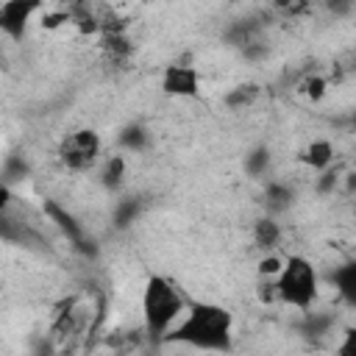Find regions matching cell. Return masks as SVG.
<instances>
[{"label":"cell","instance_id":"1","mask_svg":"<svg viewBox=\"0 0 356 356\" xmlns=\"http://www.w3.org/2000/svg\"><path fill=\"white\" fill-rule=\"evenodd\" d=\"M167 342H181L197 350H231L234 314L211 300H189L186 312L164 334Z\"/></svg>","mask_w":356,"mask_h":356},{"label":"cell","instance_id":"2","mask_svg":"<svg viewBox=\"0 0 356 356\" xmlns=\"http://www.w3.org/2000/svg\"><path fill=\"white\" fill-rule=\"evenodd\" d=\"M186 298L184 292L167 278V275H147L145 289H142V323L145 331L153 339H164V334L175 325V320L186 312Z\"/></svg>","mask_w":356,"mask_h":356},{"label":"cell","instance_id":"3","mask_svg":"<svg viewBox=\"0 0 356 356\" xmlns=\"http://www.w3.org/2000/svg\"><path fill=\"white\" fill-rule=\"evenodd\" d=\"M275 284V298L284 303V306H292L298 312H309L320 295V275H317V267L300 256V253H292L284 259L278 275L273 278Z\"/></svg>","mask_w":356,"mask_h":356},{"label":"cell","instance_id":"4","mask_svg":"<svg viewBox=\"0 0 356 356\" xmlns=\"http://www.w3.org/2000/svg\"><path fill=\"white\" fill-rule=\"evenodd\" d=\"M56 156H58V164L70 172H78V175L92 172L100 164L103 139L95 128H75V131H70L58 139Z\"/></svg>","mask_w":356,"mask_h":356},{"label":"cell","instance_id":"5","mask_svg":"<svg viewBox=\"0 0 356 356\" xmlns=\"http://www.w3.org/2000/svg\"><path fill=\"white\" fill-rule=\"evenodd\" d=\"M159 89H161V95H167V97L192 100V97H200L203 78H200L197 67L184 64V61H172V64H167V67L161 70V75H159Z\"/></svg>","mask_w":356,"mask_h":356},{"label":"cell","instance_id":"6","mask_svg":"<svg viewBox=\"0 0 356 356\" xmlns=\"http://www.w3.org/2000/svg\"><path fill=\"white\" fill-rule=\"evenodd\" d=\"M44 8V0H0V33L22 42L31 19Z\"/></svg>","mask_w":356,"mask_h":356},{"label":"cell","instance_id":"7","mask_svg":"<svg viewBox=\"0 0 356 356\" xmlns=\"http://www.w3.org/2000/svg\"><path fill=\"white\" fill-rule=\"evenodd\" d=\"M334 145H331V139H323V136H317V139H312V142H306L300 150H298V164H303L306 170H312V172H325L331 164H334Z\"/></svg>","mask_w":356,"mask_h":356},{"label":"cell","instance_id":"8","mask_svg":"<svg viewBox=\"0 0 356 356\" xmlns=\"http://www.w3.org/2000/svg\"><path fill=\"white\" fill-rule=\"evenodd\" d=\"M128 175V159L125 153H114L108 159H100L97 164V181L106 192H120V186L125 184Z\"/></svg>","mask_w":356,"mask_h":356},{"label":"cell","instance_id":"9","mask_svg":"<svg viewBox=\"0 0 356 356\" xmlns=\"http://www.w3.org/2000/svg\"><path fill=\"white\" fill-rule=\"evenodd\" d=\"M281 236H284V231H281V225L273 217H259L253 222V242H256L259 250L267 253V250L278 248L281 245Z\"/></svg>","mask_w":356,"mask_h":356},{"label":"cell","instance_id":"10","mask_svg":"<svg viewBox=\"0 0 356 356\" xmlns=\"http://www.w3.org/2000/svg\"><path fill=\"white\" fill-rule=\"evenodd\" d=\"M117 142H120V147H122L125 153H142V150L150 145V131H147L142 122H128V125L120 131Z\"/></svg>","mask_w":356,"mask_h":356},{"label":"cell","instance_id":"11","mask_svg":"<svg viewBox=\"0 0 356 356\" xmlns=\"http://www.w3.org/2000/svg\"><path fill=\"white\" fill-rule=\"evenodd\" d=\"M242 167H245V172H248L250 178H261V175L267 172V167H270V147H267V145L250 147L248 156H245V161H242Z\"/></svg>","mask_w":356,"mask_h":356},{"label":"cell","instance_id":"12","mask_svg":"<svg viewBox=\"0 0 356 356\" xmlns=\"http://www.w3.org/2000/svg\"><path fill=\"white\" fill-rule=\"evenodd\" d=\"M298 92L306 97V100H312V103H320L325 95H328V81L323 78V75H306L300 83H298Z\"/></svg>","mask_w":356,"mask_h":356},{"label":"cell","instance_id":"13","mask_svg":"<svg viewBox=\"0 0 356 356\" xmlns=\"http://www.w3.org/2000/svg\"><path fill=\"white\" fill-rule=\"evenodd\" d=\"M334 284L339 289V295H345L348 300H356V264H342L334 270Z\"/></svg>","mask_w":356,"mask_h":356},{"label":"cell","instance_id":"14","mask_svg":"<svg viewBox=\"0 0 356 356\" xmlns=\"http://www.w3.org/2000/svg\"><path fill=\"white\" fill-rule=\"evenodd\" d=\"M256 95H259V86H253V83H239V86H234V89L225 95V103H228L231 108H242V106H250V103L256 100Z\"/></svg>","mask_w":356,"mask_h":356},{"label":"cell","instance_id":"15","mask_svg":"<svg viewBox=\"0 0 356 356\" xmlns=\"http://www.w3.org/2000/svg\"><path fill=\"white\" fill-rule=\"evenodd\" d=\"M281 264H284V259H278L273 250H267V253L259 259V278H275L278 270H281Z\"/></svg>","mask_w":356,"mask_h":356},{"label":"cell","instance_id":"16","mask_svg":"<svg viewBox=\"0 0 356 356\" xmlns=\"http://www.w3.org/2000/svg\"><path fill=\"white\" fill-rule=\"evenodd\" d=\"M267 197H270V206H275V209H286L292 203V192L284 184H270L267 186Z\"/></svg>","mask_w":356,"mask_h":356},{"label":"cell","instance_id":"17","mask_svg":"<svg viewBox=\"0 0 356 356\" xmlns=\"http://www.w3.org/2000/svg\"><path fill=\"white\" fill-rule=\"evenodd\" d=\"M134 217H136V203H134V200H120L117 209H114V222H117V228H125L128 222H134Z\"/></svg>","mask_w":356,"mask_h":356},{"label":"cell","instance_id":"18","mask_svg":"<svg viewBox=\"0 0 356 356\" xmlns=\"http://www.w3.org/2000/svg\"><path fill=\"white\" fill-rule=\"evenodd\" d=\"M17 197H14V189L6 184V181H0V217L11 209V203H14Z\"/></svg>","mask_w":356,"mask_h":356},{"label":"cell","instance_id":"19","mask_svg":"<svg viewBox=\"0 0 356 356\" xmlns=\"http://www.w3.org/2000/svg\"><path fill=\"white\" fill-rule=\"evenodd\" d=\"M61 22H70V17H67L64 11H58V14H44V17H42V28H50V31L58 28Z\"/></svg>","mask_w":356,"mask_h":356}]
</instances>
